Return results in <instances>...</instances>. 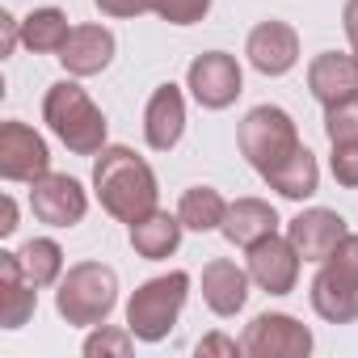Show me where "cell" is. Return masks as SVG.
<instances>
[{
	"instance_id": "obj_34",
	"label": "cell",
	"mask_w": 358,
	"mask_h": 358,
	"mask_svg": "<svg viewBox=\"0 0 358 358\" xmlns=\"http://www.w3.org/2000/svg\"><path fill=\"white\" fill-rule=\"evenodd\" d=\"M354 59H358V47H354Z\"/></svg>"
},
{
	"instance_id": "obj_7",
	"label": "cell",
	"mask_w": 358,
	"mask_h": 358,
	"mask_svg": "<svg viewBox=\"0 0 358 358\" xmlns=\"http://www.w3.org/2000/svg\"><path fill=\"white\" fill-rule=\"evenodd\" d=\"M241 350L249 358H308L312 354V329L287 312H262L249 320Z\"/></svg>"
},
{
	"instance_id": "obj_16",
	"label": "cell",
	"mask_w": 358,
	"mask_h": 358,
	"mask_svg": "<svg viewBox=\"0 0 358 358\" xmlns=\"http://www.w3.org/2000/svg\"><path fill=\"white\" fill-rule=\"evenodd\" d=\"M249 270L228 262V257H215L203 266V299L215 316H236L245 303H249Z\"/></svg>"
},
{
	"instance_id": "obj_20",
	"label": "cell",
	"mask_w": 358,
	"mask_h": 358,
	"mask_svg": "<svg viewBox=\"0 0 358 358\" xmlns=\"http://www.w3.org/2000/svg\"><path fill=\"white\" fill-rule=\"evenodd\" d=\"M182 232H186L182 220L156 207L152 215H143V220L131 224V249H135L143 262H164V257L177 253V245H182Z\"/></svg>"
},
{
	"instance_id": "obj_28",
	"label": "cell",
	"mask_w": 358,
	"mask_h": 358,
	"mask_svg": "<svg viewBox=\"0 0 358 358\" xmlns=\"http://www.w3.org/2000/svg\"><path fill=\"white\" fill-rule=\"evenodd\" d=\"M337 186L358 190V143H333V160H329Z\"/></svg>"
},
{
	"instance_id": "obj_6",
	"label": "cell",
	"mask_w": 358,
	"mask_h": 358,
	"mask_svg": "<svg viewBox=\"0 0 358 358\" xmlns=\"http://www.w3.org/2000/svg\"><path fill=\"white\" fill-rule=\"evenodd\" d=\"M236 143H241V156H245L262 177L303 148V143H299V127H295V118H291L282 106H253V110L241 118Z\"/></svg>"
},
{
	"instance_id": "obj_17",
	"label": "cell",
	"mask_w": 358,
	"mask_h": 358,
	"mask_svg": "<svg viewBox=\"0 0 358 358\" xmlns=\"http://www.w3.org/2000/svg\"><path fill=\"white\" fill-rule=\"evenodd\" d=\"M308 89L320 106H333V101H345L358 93V59L354 55H341V51H324L308 64Z\"/></svg>"
},
{
	"instance_id": "obj_25",
	"label": "cell",
	"mask_w": 358,
	"mask_h": 358,
	"mask_svg": "<svg viewBox=\"0 0 358 358\" xmlns=\"http://www.w3.org/2000/svg\"><path fill=\"white\" fill-rule=\"evenodd\" d=\"M324 135L329 143H358V93L324 106Z\"/></svg>"
},
{
	"instance_id": "obj_3",
	"label": "cell",
	"mask_w": 358,
	"mask_h": 358,
	"mask_svg": "<svg viewBox=\"0 0 358 358\" xmlns=\"http://www.w3.org/2000/svg\"><path fill=\"white\" fill-rule=\"evenodd\" d=\"M118 303V274L101 262H76L64 270L55 291V312L76 329H97Z\"/></svg>"
},
{
	"instance_id": "obj_32",
	"label": "cell",
	"mask_w": 358,
	"mask_h": 358,
	"mask_svg": "<svg viewBox=\"0 0 358 358\" xmlns=\"http://www.w3.org/2000/svg\"><path fill=\"white\" fill-rule=\"evenodd\" d=\"M341 26H345L350 47H358V0H345V9H341Z\"/></svg>"
},
{
	"instance_id": "obj_27",
	"label": "cell",
	"mask_w": 358,
	"mask_h": 358,
	"mask_svg": "<svg viewBox=\"0 0 358 358\" xmlns=\"http://www.w3.org/2000/svg\"><path fill=\"white\" fill-rule=\"evenodd\" d=\"M152 13L169 26H194L211 13V0H152Z\"/></svg>"
},
{
	"instance_id": "obj_12",
	"label": "cell",
	"mask_w": 358,
	"mask_h": 358,
	"mask_svg": "<svg viewBox=\"0 0 358 358\" xmlns=\"http://www.w3.org/2000/svg\"><path fill=\"white\" fill-rule=\"evenodd\" d=\"M245 55H249V64L262 76H287L299 64V34H295V26L270 17V22H262V26L249 30Z\"/></svg>"
},
{
	"instance_id": "obj_1",
	"label": "cell",
	"mask_w": 358,
	"mask_h": 358,
	"mask_svg": "<svg viewBox=\"0 0 358 358\" xmlns=\"http://www.w3.org/2000/svg\"><path fill=\"white\" fill-rule=\"evenodd\" d=\"M93 194L106 215H114L118 224L131 228L135 220L156 211L160 186H156L152 164L139 152H131L122 143H106L93 160Z\"/></svg>"
},
{
	"instance_id": "obj_22",
	"label": "cell",
	"mask_w": 358,
	"mask_h": 358,
	"mask_svg": "<svg viewBox=\"0 0 358 358\" xmlns=\"http://www.w3.org/2000/svg\"><path fill=\"white\" fill-rule=\"evenodd\" d=\"M68 34H72L68 13L55 9V5L34 9V13H26V22H22V43H26L30 51H38V55H59L64 43H68Z\"/></svg>"
},
{
	"instance_id": "obj_10",
	"label": "cell",
	"mask_w": 358,
	"mask_h": 358,
	"mask_svg": "<svg viewBox=\"0 0 358 358\" xmlns=\"http://www.w3.org/2000/svg\"><path fill=\"white\" fill-rule=\"evenodd\" d=\"M43 173H51L47 139L17 118L0 122V177L5 182H38Z\"/></svg>"
},
{
	"instance_id": "obj_30",
	"label": "cell",
	"mask_w": 358,
	"mask_h": 358,
	"mask_svg": "<svg viewBox=\"0 0 358 358\" xmlns=\"http://www.w3.org/2000/svg\"><path fill=\"white\" fill-rule=\"evenodd\" d=\"M93 5L106 17H139V13H152V0H93Z\"/></svg>"
},
{
	"instance_id": "obj_26",
	"label": "cell",
	"mask_w": 358,
	"mask_h": 358,
	"mask_svg": "<svg viewBox=\"0 0 358 358\" xmlns=\"http://www.w3.org/2000/svg\"><path fill=\"white\" fill-rule=\"evenodd\" d=\"M135 341H139V337H135L131 329L97 324V329H93V333L85 337V354H89V358H106V354H114V358H127Z\"/></svg>"
},
{
	"instance_id": "obj_18",
	"label": "cell",
	"mask_w": 358,
	"mask_h": 358,
	"mask_svg": "<svg viewBox=\"0 0 358 358\" xmlns=\"http://www.w3.org/2000/svg\"><path fill=\"white\" fill-rule=\"evenodd\" d=\"M34 308H38V287L26 282L17 253L5 249L0 253V324L13 333V329H22L34 316Z\"/></svg>"
},
{
	"instance_id": "obj_2",
	"label": "cell",
	"mask_w": 358,
	"mask_h": 358,
	"mask_svg": "<svg viewBox=\"0 0 358 358\" xmlns=\"http://www.w3.org/2000/svg\"><path fill=\"white\" fill-rule=\"evenodd\" d=\"M43 122L72 156H97L106 148V114L76 80H55L43 97Z\"/></svg>"
},
{
	"instance_id": "obj_21",
	"label": "cell",
	"mask_w": 358,
	"mask_h": 358,
	"mask_svg": "<svg viewBox=\"0 0 358 358\" xmlns=\"http://www.w3.org/2000/svg\"><path fill=\"white\" fill-rule=\"evenodd\" d=\"M266 186L278 190V194L291 199V203H303V199H312V194L320 190V164H316V156H312L308 148H299L295 156H287L278 169L266 173Z\"/></svg>"
},
{
	"instance_id": "obj_33",
	"label": "cell",
	"mask_w": 358,
	"mask_h": 358,
	"mask_svg": "<svg viewBox=\"0 0 358 358\" xmlns=\"http://www.w3.org/2000/svg\"><path fill=\"white\" fill-rule=\"evenodd\" d=\"M0 207H5V215H0V236H13L17 232V203L5 194V203H0Z\"/></svg>"
},
{
	"instance_id": "obj_19",
	"label": "cell",
	"mask_w": 358,
	"mask_h": 358,
	"mask_svg": "<svg viewBox=\"0 0 358 358\" xmlns=\"http://www.w3.org/2000/svg\"><path fill=\"white\" fill-rule=\"evenodd\" d=\"M220 232H224L232 245L253 249L257 241H266V236L278 232V211H274L266 199H236V203H228V215H224Z\"/></svg>"
},
{
	"instance_id": "obj_13",
	"label": "cell",
	"mask_w": 358,
	"mask_h": 358,
	"mask_svg": "<svg viewBox=\"0 0 358 358\" xmlns=\"http://www.w3.org/2000/svg\"><path fill=\"white\" fill-rule=\"evenodd\" d=\"M345 236H350L345 220H341L337 211H329V207H308V211H299V215L287 224V241L299 249L303 262H324Z\"/></svg>"
},
{
	"instance_id": "obj_31",
	"label": "cell",
	"mask_w": 358,
	"mask_h": 358,
	"mask_svg": "<svg viewBox=\"0 0 358 358\" xmlns=\"http://www.w3.org/2000/svg\"><path fill=\"white\" fill-rule=\"evenodd\" d=\"M0 30H5V55H13V47L22 38V22L13 13H0Z\"/></svg>"
},
{
	"instance_id": "obj_9",
	"label": "cell",
	"mask_w": 358,
	"mask_h": 358,
	"mask_svg": "<svg viewBox=\"0 0 358 358\" xmlns=\"http://www.w3.org/2000/svg\"><path fill=\"white\" fill-rule=\"evenodd\" d=\"M186 89L203 110H228L245 89V72L228 51H207L186 68Z\"/></svg>"
},
{
	"instance_id": "obj_11",
	"label": "cell",
	"mask_w": 358,
	"mask_h": 358,
	"mask_svg": "<svg viewBox=\"0 0 358 358\" xmlns=\"http://www.w3.org/2000/svg\"><path fill=\"white\" fill-rule=\"evenodd\" d=\"M299 249L287 241V236H266L249 249V278L266 291V295H291L295 282H299Z\"/></svg>"
},
{
	"instance_id": "obj_29",
	"label": "cell",
	"mask_w": 358,
	"mask_h": 358,
	"mask_svg": "<svg viewBox=\"0 0 358 358\" xmlns=\"http://www.w3.org/2000/svg\"><path fill=\"white\" fill-rule=\"evenodd\" d=\"M194 354H199V358H211V354H228V358H236V354H245V350H241V341L228 337V333H207V337L194 345Z\"/></svg>"
},
{
	"instance_id": "obj_23",
	"label": "cell",
	"mask_w": 358,
	"mask_h": 358,
	"mask_svg": "<svg viewBox=\"0 0 358 358\" xmlns=\"http://www.w3.org/2000/svg\"><path fill=\"white\" fill-rule=\"evenodd\" d=\"M17 262H22V274L30 287H55L64 278V249L51 241V236H34L17 249Z\"/></svg>"
},
{
	"instance_id": "obj_15",
	"label": "cell",
	"mask_w": 358,
	"mask_h": 358,
	"mask_svg": "<svg viewBox=\"0 0 358 358\" xmlns=\"http://www.w3.org/2000/svg\"><path fill=\"white\" fill-rule=\"evenodd\" d=\"M114 34L106 26H72L64 51H59V64L68 68V76H97L114 64Z\"/></svg>"
},
{
	"instance_id": "obj_14",
	"label": "cell",
	"mask_w": 358,
	"mask_h": 358,
	"mask_svg": "<svg viewBox=\"0 0 358 358\" xmlns=\"http://www.w3.org/2000/svg\"><path fill=\"white\" fill-rule=\"evenodd\" d=\"M186 135V97L173 80L160 85L143 106V139L152 152H173Z\"/></svg>"
},
{
	"instance_id": "obj_24",
	"label": "cell",
	"mask_w": 358,
	"mask_h": 358,
	"mask_svg": "<svg viewBox=\"0 0 358 358\" xmlns=\"http://www.w3.org/2000/svg\"><path fill=\"white\" fill-rule=\"evenodd\" d=\"M228 215V203L215 186H190L177 203V220H182L190 232H215Z\"/></svg>"
},
{
	"instance_id": "obj_5",
	"label": "cell",
	"mask_w": 358,
	"mask_h": 358,
	"mask_svg": "<svg viewBox=\"0 0 358 358\" xmlns=\"http://www.w3.org/2000/svg\"><path fill=\"white\" fill-rule=\"evenodd\" d=\"M312 308L329 324L358 320V232H350L312 278Z\"/></svg>"
},
{
	"instance_id": "obj_8",
	"label": "cell",
	"mask_w": 358,
	"mask_h": 358,
	"mask_svg": "<svg viewBox=\"0 0 358 358\" xmlns=\"http://www.w3.org/2000/svg\"><path fill=\"white\" fill-rule=\"evenodd\" d=\"M30 211L47 228H76L89 211V194L68 173H43L38 182H30Z\"/></svg>"
},
{
	"instance_id": "obj_4",
	"label": "cell",
	"mask_w": 358,
	"mask_h": 358,
	"mask_svg": "<svg viewBox=\"0 0 358 358\" xmlns=\"http://www.w3.org/2000/svg\"><path fill=\"white\" fill-rule=\"evenodd\" d=\"M186 299H190V274L186 270H169L160 278H148L127 299V329L139 341L156 345V341H164L173 333V324H177V316H182Z\"/></svg>"
}]
</instances>
